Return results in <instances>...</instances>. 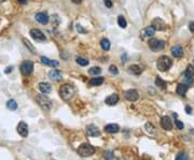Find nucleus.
Instances as JSON below:
<instances>
[{"instance_id": "f257e3e1", "label": "nucleus", "mask_w": 194, "mask_h": 160, "mask_svg": "<svg viewBox=\"0 0 194 160\" xmlns=\"http://www.w3.org/2000/svg\"><path fill=\"white\" fill-rule=\"evenodd\" d=\"M173 66V60L170 59L168 56H161L156 61V67L161 72L168 71Z\"/></svg>"}, {"instance_id": "f03ea898", "label": "nucleus", "mask_w": 194, "mask_h": 160, "mask_svg": "<svg viewBox=\"0 0 194 160\" xmlns=\"http://www.w3.org/2000/svg\"><path fill=\"white\" fill-rule=\"evenodd\" d=\"M77 151L81 157H90L95 153V147L89 144V143H83L78 147Z\"/></svg>"}, {"instance_id": "7ed1b4c3", "label": "nucleus", "mask_w": 194, "mask_h": 160, "mask_svg": "<svg viewBox=\"0 0 194 160\" xmlns=\"http://www.w3.org/2000/svg\"><path fill=\"white\" fill-rule=\"evenodd\" d=\"M60 95L62 97L63 100L68 101L73 97L75 95V89L71 85H68V84H65L60 88Z\"/></svg>"}, {"instance_id": "20e7f679", "label": "nucleus", "mask_w": 194, "mask_h": 160, "mask_svg": "<svg viewBox=\"0 0 194 160\" xmlns=\"http://www.w3.org/2000/svg\"><path fill=\"white\" fill-rule=\"evenodd\" d=\"M37 102H38V104L41 107L42 110H44V111H50L52 109V105H53L51 99L45 95L37 96Z\"/></svg>"}, {"instance_id": "39448f33", "label": "nucleus", "mask_w": 194, "mask_h": 160, "mask_svg": "<svg viewBox=\"0 0 194 160\" xmlns=\"http://www.w3.org/2000/svg\"><path fill=\"white\" fill-rule=\"evenodd\" d=\"M193 75H194V67L192 65H189L183 73V83L187 84L188 86L193 84Z\"/></svg>"}, {"instance_id": "423d86ee", "label": "nucleus", "mask_w": 194, "mask_h": 160, "mask_svg": "<svg viewBox=\"0 0 194 160\" xmlns=\"http://www.w3.org/2000/svg\"><path fill=\"white\" fill-rule=\"evenodd\" d=\"M148 45L153 52H158L165 48V42L163 40H158V39H150Z\"/></svg>"}, {"instance_id": "0eeeda50", "label": "nucleus", "mask_w": 194, "mask_h": 160, "mask_svg": "<svg viewBox=\"0 0 194 160\" xmlns=\"http://www.w3.org/2000/svg\"><path fill=\"white\" fill-rule=\"evenodd\" d=\"M33 70V63L29 60H25V61L22 62L21 65V72L24 76H28L31 74Z\"/></svg>"}, {"instance_id": "6e6552de", "label": "nucleus", "mask_w": 194, "mask_h": 160, "mask_svg": "<svg viewBox=\"0 0 194 160\" xmlns=\"http://www.w3.org/2000/svg\"><path fill=\"white\" fill-rule=\"evenodd\" d=\"M30 36H31V38L35 40V41L37 42H44L45 40H47V38H45L44 33L42 32L40 29H37V28H33V29L30 30Z\"/></svg>"}, {"instance_id": "1a4fd4ad", "label": "nucleus", "mask_w": 194, "mask_h": 160, "mask_svg": "<svg viewBox=\"0 0 194 160\" xmlns=\"http://www.w3.org/2000/svg\"><path fill=\"white\" fill-rule=\"evenodd\" d=\"M151 26H152L155 30H158V31H162V30L166 29V24H165V22L163 21V19H161L160 17L154 18L152 21Z\"/></svg>"}, {"instance_id": "9d476101", "label": "nucleus", "mask_w": 194, "mask_h": 160, "mask_svg": "<svg viewBox=\"0 0 194 160\" xmlns=\"http://www.w3.org/2000/svg\"><path fill=\"white\" fill-rule=\"evenodd\" d=\"M124 96H125V98L129 101H131V102H134V101L138 100V98H139L138 92L136 89H129V90H126V92H124Z\"/></svg>"}, {"instance_id": "9b49d317", "label": "nucleus", "mask_w": 194, "mask_h": 160, "mask_svg": "<svg viewBox=\"0 0 194 160\" xmlns=\"http://www.w3.org/2000/svg\"><path fill=\"white\" fill-rule=\"evenodd\" d=\"M161 126L165 130H171L173 129V122L168 116H164L161 119Z\"/></svg>"}, {"instance_id": "f8f14e48", "label": "nucleus", "mask_w": 194, "mask_h": 160, "mask_svg": "<svg viewBox=\"0 0 194 160\" xmlns=\"http://www.w3.org/2000/svg\"><path fill=\"white\" fill-rule=\"evenodd\" d=\"M17 132L23 138H26L28 135V126H27L26 123L20 122V124L17 125Z\"/></svg>"}, {"instance_id": "ddd939ff", "label": "nucleus", "mask_w": 194, "mask_h": 160, "mask_svg": "<svg viewBox=\"0 0 194 160\" xmlns=\"http://www.w3.org/2000/svg\"><path fill=\"white\" fill-rule=\"evenodd\" d=\"M36 19H37V22L40 23V24L45 25L49 23V19H50V18H49V15L45 12H39L36 14Z\"/></svg>"}, {"instance_id": "4468645a", "label": "nucleus", "mask_w": 194, "mask_h": 160, "mask_svg": "<svg viewBox=\"0 0 194 160\" xmlns=\"http://www.w3.org/2000/svg\"><path fill=\"white\" fill-rule=\"evenodd\" d=\"M155 29L152 26H148L147 28L141 30V37L142 38H151V37L154 36Z\"/></svg>"}, {"instance_id": "2eb2a0df", "label": "nucleus", "mask_w": 194, "mask_h": 160, "mask_svg": "<svg viewBox=\"0 0 194 160\" xmlns=\"http://www.w3.org/2000/svg\"><path fill=\"white\" fill-rule=\"evenodd\" d=\"M40 59H41L42 63L45 66H49V67H52V68H56V67H58V62H57L56 60L50 59V58H48V57H45V56H42Z\"/></svg>"}, {"instance_id": "dca6fc26", "label": "nucleus", "mask_w": 194, "mask_h": 160, "mask_svg": "<svg viewBox=\"0 0 194 160\" xmlns=\"http://www.w3.org/2000/svg\"><path fill=\"white\" fill-rule=\"evenodd\" d=\"M38 87H39V89H40V92H41L42 94H44V95H48V94H50V92H51V90H52L51 84L44 83V82H42V83H39Z\"/></svg>"}, {"instance_id": "f3484780", "label": "nucleus", "mask_w": 194, "mask_h": 160, "mask_svg": "<svg viewBox=\"0 0 194 160\" xmlns=\"http://www.w3.org/2000/svg\"><path fill=\"white\" fill-rule=\"evenodd\" d=\"M49 77L52 81H54V82H57V81H60L63 79V75H62V73L58 70L54 69V70H51V71L49 72Z\"/></svg>"}, {"instance_id": "a211bd4d", "label": "nucleus", "mask_w": 194, "mask_h": 160, "mask_svg": "<svg viewBox=\"0 0 194 160\" xmlns=\"http://www.w3.org/2000/svg\"><path fill=\"white\" fill-rule=\"evenodd\" d=\"M170 52L173 54V56H175L176 58H181V57L183 56V50H182V48L180 45H175V46H173L171 50H170Z\"/></svg>"}, {"instance_id": "6ab92c4d", "label": "nucleus", "mask_w": 194, "mask_h": 160, "mask_svg": "<svg viewBox=\"0 0 194 160\" xmlns=\"http://www.w3.org/2000/svg\"><path fill=\"white\" fill-rule=\"evenodd\" d=\"M119 130L120 127L119 125L116 124H109L107 126H105V131L108 133H116V132H119Z\"/></svg>"}, {"instance_id": "aec40b11", "label": "nucleus", "mask_w": 194, "mask_h": 160, "mask_svg": "<svg viewBox=\"0 0 194 160\" xmlns=\"http://www.w3.org/2000/svg\"><path fill=\"white\" fill-rule=\"evenodd\" d=\"M87 133L90 136H98L100 135L98 128L96 127L95 125H89L87 126Z\"/></svg>"}, {"instance_id": "412c9836", "label": "nucleus", "mask_w": 194, "mask_h": 160, "mask_svg": "<svg viewBox=\"0 0 194 160\" xmlns=\"http://www.w3.org/2000/svg\"><path fill=\"white\" fill-rule=\"evenodd\" d=\"M118 101H119V96L116 95V94H112V95H110L109 97L106 98L105 102L108 105H114V104L118 103Z\"/></svg>"}, {"instance_id": "4be33fe9", "label": "nucleus", "mask_w": 194, "mask_h": 160, "mask_svg": "<svg viewBox=\"0 0 194 160\" xmlns=\"http://www.w3.org/2000/svg\"><path fill=\"white\" fill-rule=\"evenodd\" d=\"M188 88H189V86L187 85V84L181 83V84H179V85L177 86L176 92L179 96H185V94H187V92H188Z\"/></svg>"}, {"instance_id": "5701e85b", "label": "nucleus", "mask_w": 194, "mask_h": 160, "mask_svg": "<svg viewBox=\"0 0 194 160\" xmlns=\"http://www.w3.org/2000/svg\"><path fill=\"white\" fill-rule=\"evenodd\" d=\"M102 83H104V77L98 76V77H93V79H91L90 82H89V85L90 86H100Z\"/></svg>"}, {"instance_id": "b1692460", "label": "nucleus", "mask_w": 194, "mask_h": 160, "mask_svg": "<svg viewBox=\"0 0 194 160\" xmlns=\"http://www.w3.org/2000/svg\"><path fill=\"white\" fill-rule=\"evenodd\" d=\"M129 71L134 75H140L141 72H142V69L139 67L138 65H132L129 68Z\"/></svg>"}, {"instance_id": "393cba45", "label": "nucleus", "mask_w": 194, "mask_h": 160, "mask_svg": "<svg viewBox=\"0 0 194 160\" xmlns=\"http://www.w3.org/2000/svg\"><path fill=\"white\" fill-rule=\"evenodd\" d=\"M23 43H24L25 46H26V48H28V50H29V52H30L31 54H36V53H37L36 48H35V46H33V45L31 44V42L28 41V39L23 38Z\"/></svg>"}, {"instance_id": "a878e982", "label": "nucleus", "mask_w": 194, "mask_h": 160, "mask_svg": "<svg viewBox=\"0 0 194 160\" xmlns=\"http://www.w3.org/2000/svg\"><path fill=\"white\" fill-rule=\"evenodd\" d=\"M155 85H156L158 87H160V88H162V89H166V87H167L166 82H165L164 80H162L160 76H158L156 79H155Z\"/></svg>"}, {"instance_id": "bb28decb", "label": "nucleus", "mask_w": 194, "mask_h": 160, "mask_svg": "<svg viewBox=\"0 0 194 160\" xmlns=\"http://www.w3.org/2000/svg\"><path fill=\"white\" fill-rule=\"evenodd\" d=\"M100 45H102V48L104 50H110V41H109L108 39H106V38L102 39V41H100Z\"/></svg>"}, {"instance_id": "cd10ccee", "label": "nucleus", "mask_w": 194, "mask_h": 160, "mask_svg": "<svg viewBox=\"0 0 194 160\" xmlns=\"http://www.w3.org/2000/svg\"><path fill=\"white\" fill-rule=\"evenodd\" d=\"M7 107H8V109L11 111H15L16 109H17V103H16V101L13 100V99H10L8 102H7Z\"/></svg>"}, {"instance_id": "c85d7f7f", "label": "nucleus", "mask_w": 194, "mask_h": 160, "mask_svg": "<svg viewBox=\"0 0 194 160\" xmlns=\"http://www.w3.org/2000/svg\"><path fill=\"white\" fill-rule=\"evenodd\" d=\"M100 72H102V69L99 67H93V68L89 69V73L91 75H94V76H97L98 74H100Z\"/></svg>"}, {"instance_id": "c756f323", "label": "nucleus", "mask_w": 194, "mask_h": 160, "mask_svg": "<svg viewBox=\"0 0 194 160\" xmlns=\"http://www.w3.org/2000/svg\"><path fill=\"white\" fill-rule=\"evenodd\" d=\"M118 24H119V26L121 27V28H126V26H127V22H126V19L124 17H123L122 15H120L119 17H118Z\"/></svg>"}, {"instance_id": "7c9ffc66", "label": "nucleus", "mask_w": 194, "mask_h": 160, "mask_svg": "<svg viewBox=\"0 0 194 160\" xmlns=\"http://www.w3.org/2000/svg\"><path fill=\"white\" fill-rule=\"evenodd\" d=\"M76 61H77L78 65L83 66V67H85V66L89 65V60L85 59V58H82V57H78L77 60H76Z\"/></svg>"}, {"instance_id": "2f4dec72", "label": "nucleus", "mask_w": 194, "mask_h": 160, "mask_svg": "<svg viewBox=\"0 0 194 160\" xmlns=\"http://www.w3.org/2000/svg\"><path fill=\"white\" fill-rule=\"evenodd\" d=\"M176 160H189V157L185 153H179V154L177 155Z\"/></svg>"}, {"instance_id": "473e14b6", "label": "nucleus", "mask_w": 194, "mask_h": 160, "mask_svg": "<svg viewBox=\"0 0 194 160\" xmlns=\"http://www.w3.org/2000/svg\"><path fill=\"white\" fill-rule=\"evenodd\" d=\"M113 158V153L111 151H105V159L106 160H112Z\"/></svg>"}, {"instance_id": "72a5a7b5", "label": "nucleus", "mask_w": 194, "mask_h": 160, "mask_svg": "<svg viewBox=\"0 0 194 160\" xmlns=\"http://www.w3.org/2000/svg\"><path fill=\"white\" fill-rule=\"evenodd\" d=\"M109 71H110L111 74H114V75H116V74L119 73V70H118V68H116V66H113V65L109 67Z\"/></svg>"}, {"instance_id": "f704fd0d", "label": "nucleus", "mask_w": 194, "mask_h": 160, "mask_svg": "<svg viewBox=\"0 0 194 160\" xmlns=\"http://www.w3.org/2000/svg\"><path fill=\"white\" fill-rule=\"evenodd\" d=\"M146 129L148 132H150V133H152L153 132V126L150 124V123H147L146 124Z\"/></svg>"}, {"instance_id": "c9c22d12", "label": "nucleus", "mask_w": 194, "mask_h": 160, "mask_svg": "<svg viewBox=\"0 0 194 160\" xmlns=\"http://www.w3.org/2000/svg\"><path fill=\"white\" fill-rule=\"evenodd\" d=\"M175 125H176V127L179 129V130H181V129H183V124H182L180 120H178V119H176L175 120Z\"/></svg>"}, {"instance_id": "e433bc0d", "label": "nucleus", "mask_w": 194, "mask_h": 160, "mask_svg": "<svg viewBox=\"0 0 194 160\" xmlns=\"http://www.w3.org/2000/svg\"><path fill=\"white\" fill-rule=\"evenodd\" d=\"M77 30H78V32H80V33H86V30L84 29L80 24L77 25Z\"/></svg>"}, {"instance_id": "4c0bfd02", "label": "nucleus", "mask_w": 194, "mask_h": 160, "mask_svg": "<svg viewBox=\"0 0 194 160\" xmlns=\"http://www.w3.org/2000/svg\"><path fill=\"white\" fill-rule=\"evenodd\" d=\"M105 6H107V8H112V1L111 0H105Z\"/></svg>"}, {"instance_id": "58836bf2", "label": "nucleus", "mask_w": 194, "mask_h": 160, "mask_svg": "<svg viewBox=\"0 0 194 160\" xmlns=\"http://www.w3.org/2000/svg\"><path fill=\"white\" fill-rule=\"evenodd\" d=\"M189 29L191 32H194V22H191L190 24H189Z\"/></svg>"}, {"instance_id": "ea45409f", "label": "nucleus", "mask_w": 194, "mask_h": 160, "mask_svg": "<svg viewBox=\"0 0 194 160\" xmlns=\"http://www.w3.org/2000/svg\"><path fill=\"white\" fill-rule=\"evenodd\" d=\"M185 111H187V113H188V114H191V113H192V109L189 107V105H187V107H185Z\"/></svg>"}, {"instance_id": "a19ab883", "label": "nucleus", "mask_w": 194, "mask_h": 160, "mask_svg": "<svg viewBox=\"0 0 194 160\" xmlns=\"http://www.w3.org/2000/svg\"><path fill=\"white\" fill-rule=\"evenodd\" d=\"M127 61V56H126V54L122 55V62H126Z\"/></svg>"}, {"instance_id": "79ce46f5", "label": "nucleus", "mask_w": 194, "mask_h": 160, "mask_svg": "<svg viewBox=\"0 0 194 160\" xmlns=\"http://www.w3.org/2000/svg\"><path fill=\"white\" fill-rule=\"evenodd\" d=\"M12 70H13V67H8L4 72H6V73H10V72H12Z\"/></svg>"}, {"instance_id": "37998d69", "label": "nucleus", "mask_w": 194, "mask_h": 160, "mask_svg": "<svg viewBox=\"0 0 194 160\" xmlns=\"http://www.w3.org/2000/svg\"><path fill=\"white\" fill-rule=\"evenodd\" d=\"M17 1L20 3H22V4H25V3L27 2V0H17Z\"/></svg>"}, {"instance_id": "c03bdc74", "label": "nucleus", "mask_w": 194, "mask_h": 160, "mask_svg": "<svg viewBox=\"0 0 194 160\" xmlns=\"http://www.w3.org/2000/svg\"><path fill=\"white\" fill-rule=\"evenodd\" d=\"M72 1H73L75 3H81V2H82V0H72Z\"/></svg>"}, {"instance_id": "a18cd8bd", "label": "nucleus", "mask_w": 194, "mask_h": 160, "mask_svg": "<svg viewBox=\"0 0 194 160\" xmlns=\"http://www.w3.org/2000/svg\"><path fill=\"white\" fill-rule=\"evenodd\" d=\"M3 1H6V0H0V2H3Z\"/></svg>"}, {"instance_id": "49530a36", "label": "nucleus", "mask_w": 194, "mask_h": 160, "mask_svg": "<svg viewBox=\"0 0 194 160\" xmlns=\"http://www.w3.org/2000/svg\"><path fill=\"white\" fill-rule=\"evenodd\" d=\"M118 160H123V159H118Z\"/></svg>"}, {"instance_id": "de8ad7c7", "label": "nucleus", "mask_w": 194, "mask_h": 160, "mask_svg": "<svg viewBox=\"0 0 194 160\" xmlns=\"http://www.w3.org/2000/svg\"><path fill=\"white\" fill-rule=\"evenodd\" d=\"M193 65H194V60H193Z\"/></svg>"}]
</instances>
